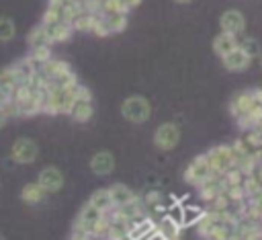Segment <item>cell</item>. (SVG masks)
I'll list each match as a JSON object with an SVG mask.
<instances>
[{
  "label": "cell",
  "mask_w": 262,
  "mask_h": 240,
  "mask_svg": "<svg viewBox=\"0 0 262 240\" xmlns=\"http://www.w3.org/2000/svg\"><path fill=\"white\" fill-rule=\"evenodd\" d=\"M74 86L66 88V86H53L49 88L47 92V98H45V107H43V113H49V115H61V113H68L72 103H74Z\"/></svg>",
  "instance_id": "obj_1"
},
{
  "label": "cell",
  "mask_w": 262,
  "mask_h": 240,
  "mask_svg": "<svg viewBox=\"0 0 262 240\" xmlns=\"http://www.w3.org/2000/svg\"><path fill=\"white\" fill-rule=\"evenodd\" d=\"M121 115L129 123H145L151 117V105L141 94H131L121 105Z\"/></svg>",
  "instance_id": "obj_2"
},
{
  "label": "cell",
  "mask_w": 262,
  "mask_h": 240,
  "mask_svg": "<svg viewBox=\"0 0 262 240\" xmlns=\"http://www.w3.org/2000/svg\"><path fill=\"white\" fill-rule=\"evenodd\" d=\"M205 158H207L211 170L217 172V174H223L227 168H231L235 164V158H233V152H231L229 144L213 146L209 152H205Z\"/></svg>",
  "instance_id": "obj_3"
},
{
  "label": "cell",
  "mask_w": 262,
  "mask_h": 240,
  "mask_svg": "<svg viewBox=\"0 0 262 240\" xmlns=\"http://www.w3.org/2000/svg\"><path fill=\"white\" fill-rule=\"evenodd\" d=\"M37 156H39V146L31 137H18L10 146V158L16 164H31L37 160Z\"/></svg>",
  "instance_id": "obj_4"
},
{
  "label": "cell",
  "mask_w": 262,
  "mask_h": 240,
  "mask_svg": "<svg viewBox=\"0 0 262 240\" xmlns=\"http://www.w3.org/2000/svg\"><path fill=\"white\" fill-rule=\"evenodd\" d=\"M211 174H213V170H211V166H209L205 154H199V156H194V158L190 160V164L184 168L182 178H184L188 185H196V187H201Z\"/></svg>",
  "instance_id": "obj_5"
},
{
  "label": "cell",
  "mask_w": 262,
  "mask_h": 240,
  "mask_svg": "<svg viewBox=\"0 0 262 240\" xmlns=\"http://www.w3.org/2000/svg\"><path fill=\"white\" fill-rule=\"evenodd\" d=\"M178 142H180V129H178L176 123L166 121V123H162V125L156 127V131H154V144L162 152H168V150L176 148Z\"/></svg>",
  "instance_id": "obj_6"
},
{
  "label": "cell",
  "mask_w": 262,
  "mask_h": 240,
  "mask_svg": "<svg viewBox=\"0 0 262 240\" xmlns=\"http://www.w3.org/2000/svg\"><path fill=\"white\" fill-rule=\"evenodd\" d=\"M39 25L43 27V31H45V35H47V39H49L51 45L53 43H63V41H68L74 35L72 25L68 21H63V18H57V21H41Z\"/></svg>",
  "instance_id": "obj_7"
},
{
  "label": "cell",
  "mask_w": 262,
  "mask_h": 240,
  "mask_svg": "<svg viewBox=\"0 0 262 240\" xmlns=\"http://www.w3.org/2000/svg\"><path fill=\"white\" fill-rule=\"evenodd\" d=\"M256 103H258V98H256L254 90H242V92H237V94L231 98V103H229V113H231V117L237 121V119H242L244 115H248V113L254 109Z\"/></svg>",
  "instance_id": "obj_8"
},
{
  "label": "cell",
  "mask_w": 262,
  "mask_h": 240,
  "mask_svg": "<svg viewBox=\"0 0 262 240\" xmlns=\"http://www.w3.org/2000/svg\"><path fill=\"white\" fill-rule=\"evenodd\" d=\"M63 172L59 170V168H55V166H45L41 172H39V176H37V183L41 185V189L47 193V195H53V193H57V191H61V187H63Z\"/></svg>",
  "instance_id": "obj_9"
},
{
  "label": "cell",
  "mask_w": 262,
  "mask_h": 240,
  "mask_svg": "<svg viewBox=\"0 0 262 240\" xmlns=\"http://www.w3.org/2000/svg\"><path fill=\"white\" fill-rule=\"evenodd\" d=\"M219 29L225 31V33H231L235 37H239L244 31H246V16L235 10V8H229L225 10L221 16H219Z\"/></svg>",
  "instance_id": "obj_10"
},
{
  "label": "cell",
  "mask_w": 262,
  "mask_h": 240,
  "mask_svg": "<svg viewBox=\"0 0 262 240\" xmlns=\"http://www.w3.org/2000/svg\"><path fill=\"white\" fill-rule=\"evenodd\" d=\"M221 64H223V68L229 70V72H244V70L250 68L252 57L237 45L235 49H231L229 53H225V55L221 57Z\"/></svg>",
  "instance_id": "obj_11"
},
{
  "label": "cell",
  "mask_w": 262,
  "mask_h": 240,
  "mask_svg": "<svg viewBox=\"0 0 262 240\" xmlns=\"http://www.w3.org/2000/svg\"><path fill=\"white\" fill-rule=\"evenodd\" d=\"M90 170L96 176H106L115 170V156L108 150H98L94 152V156L90 158Z\"/></svg>",
  "instance_id": "obj_12"
},
{
  "label": "cell",
  "mask_w": 262,
  "mask_h": 240,
  "mask_svg": "<svg viewBox=\"0 0 262 240\" xmlns=\"http://www.w3.org/2000/svg\"><path fill=\"white\" fill-rule=\"evenodd\" d=\"M10 68V72H12V78H14V82L16 84H29V80L33 78V74L39 70L31 59H29V55H25V57H20V59H16L12 66H8Z\"/></svg>",
  "instance_id": "obj_13"
},
{
  "label": "cell",
  "mask_w": 262,
  "mask_h": 240,
  "mask_svg": "<svg viewBox=\"0 0 262 240\" xmlns=\"http://www.w3.org/2000/svg\"><path fill=\"white\" fill-rule=\"evenodd\" d=\"M68 115L76 121V123H86L92 119L94 115V107H92V98H74Z\"/></svg>",
  "instance_id": "obj_14"
},
{
  "label": "cell",
  "mask_w": 262,
  "mask_h": 240,
  "mask_svg": "<svg viewBox=\"0 0 262 240\" xmlns=\"http://www.w3.org/2000/svg\"><path fill=\"white\" fill-rule=\"evenodd\" d=\"M154 230H156V222L151 217H147V215H141L139 219L129 224V234L127 236L131 240H145Z\"/></svg>",
  "instance_id": "obj_15"
},
{
  "label": "cell",
  "mask_w": 262,
  "mask_h": 240,
  "mask_svg": "<svg viewBox=\"0 0 262 240\" xmlns=\"http://www.w3.org/2000/svg\"><path fill=\"white\" fill-rule=\"evenodd\" d=\"M211 47H213V51H215L219 57H223L225 53H229L231 49L237 47V37L231 35V33H225V31H219V33L213 37Z\"/></svg>",
  "instance_id": "obj_16"
},
{
  "label": "cell",
  "mask_w": 262,
  "mask_h": 240,
  "mask_svg": "<svg viewBox=\"0 0 262 240\" xmlns=\"http://www.w3.org/2000/svg\"><path fill=\"white\" fill-rule=\"evenodd\" d=\"M119 209V213L131 224V222H135V219H139L141 215H145V203H143V199H139L137 195L131 199V201H127L125 205H121V207H117Z\"/></svg>",
  "instance_id": "obj_17"
},
{
  "label": "cell",
  "mask_w": 262,
  "mask_h": 240,
  "mask_svg": "<svg viewBox=\"0 0 262 240\" xmlns=\"http://www.w3.org/2000/svg\"><path fill=\"white\" fill-rule=\"evenodd\" d=\"M102 14V25L106 27L108 35L121 33L127 29V12H100Z\"/></svg>",
  "instance_id": "obj_18"
},
{
  "label": "cell",
  "mask_w": 262,
  "mask_h": 240,
  "mask_svg": "<svg viewBox=\"0 0 262 240\" xmlns=\"http://www.w3.org/2000/svg\"><path fill=\"white\" fill-rule=\"evenodd\" d=\"M47 197V193L41 189V185L35 181V183H27L23 189H20V199L27 203V205H37L41 203L43 199Z\"/></svg>",
  "instance_id": "obj_19"
},
{
  "label": "cell",
  "mask_w": 262,
  "mask_h": 240,
  "mask_svg": "<svg viewBox=\"0 0 262 240\" xmlns=\"http://www.w3.org/2000/svg\"><path fill=\"white\" fill-rule=\"evenodd\" d=\"M14 86L16 82L12 78L10 68H0V105L14 96Z\"/></svg>",
  "instance_id": "obj_20"
},
{
  "label": "cell",
  "mask_w": 262,
  "mask_h": 240,
  "mask_svg": "<svg viewBox=\"0 0 262 240\" xmlns=\"http://www.w3.org/2000/svg\"><path fill=\"white\" fill-rule=\"evenodd\" d=\"M72 66L68 64V62H63V59H55V57H49L39 70L43 72V76L47 78V82L51 80V78H55V76H59V74H63L66 70H70Z\"/></svg>",
  "instance_id": "obj_21"
},
{
  "label": "cell",
  "mask_w": 262,
  "mask_h": 240,
  "mask_svg": "<svg viewBox=\"0 0 262 240\" xmlns=\"http://www.w3.org/2000/svg\"><path fill=\"white\" fill-rule=\"evenodd\" d=\"M108 193H111V201H113L115 207H121V205H125L127 201H131L135 197V193L127 185H121V183H115L108 189Z\"/></svg>",
  "instance_id": "obj_22"
},
{
  "label": "cell",
  "mask_w": 262,
  "mask_h": 240,
  "mask_svg": "<svg viewBox=\"0 0 262 240\" xmlns=\"http://www.w3.org/2000/svg\"><path fill=\"white\" fill-rule=\"evenodd\" d=\"M88 201H90L94 207H98L102 213H106L111 207H115L113 201H111V193H108V189H96V191L90 195Z\"/></svg>",
  "instance_id": "obj_23"
},
{
  "label": "cell",
  "mask_w": 262,
  "mask_h": 240,
  "mask_svg": "<svg viewBox=\"0 0 262 240\" xmlns=\"http://www.w3.org/2000/svg\"><path fill=\"white\" fill-rule=\"evenodd\" d=\"M156 226H158V230H160L168 240H170V238H180V230H182V226H180L178 222H174L172 217L164 215Z\"/></svg>",
  "instance_id": "obj_24"
},
{
  "label": "cell",
  "mask_w": 262,
  "mask_h": 240,
  "mask_svg": "<svg viewBox=\"0 0 262 240\" xmlns=\"http://www.w3.org/2000/svg\"><path fill=\"white\" fill-rule=\"evenodd\" d=\"M49 57H53L51 55V43H45V45H37V47H31V51H29V59L37 66V68H41Z\"/></svg>",
  "instance_id": "obj_25"
},
{
  "label": "cell",
  "mask_w": 262,
  "mask_h": 240,
  "mask_svg": "<svg viewBox=\"0 0 262 240\" xmlns=\"http://www.w3.org/2000/svg\"><path fill=\"white\" fill-rule=\"evenodd\" d=\"M203 209L196 207V205H188L184 207L182 205V228H188V226H196V222L203 217Z\"/></svg>",
  "instance_id": "obj_26"
},
{
  "label": "cell",
  "mask_w": 262,
  "mask_h": 240,
  "mask_svg": "<svg viewBox=\"0 0 262 240\" xmlns=\"http://www.w3.org/2000/svg\"><path fill=\"white\" fill-rule=\"evenodd\" d=\"M16 35V25L10 16H0V41H10Z\"/></svg>",
  "instance_id": "obj_27"
},
{
  "label": "cell",
  "mask_w": 262,
  "mask_h": 240,
  "mask_svg": "<svg viewBox=\"0 0 262 240\" xmlns=\"http://www.w3.org/2000/svg\"><path fill=\"white\" fill-rule=\"evenodd\" d=\"M27 43H29V47H37V45H45V43H49V39H47V35H45V31H43L41 25H37V27H33V29L29 31Z\"/></svg>",
  "instance_id": "obj_28"
},
{
  "label": "cell",
  "mask_w": 262,
  "mask_h": 240,
  "mask_svg": "<svg viewBox=\"0 0 262 240\" xmlns=\"http://www.w3.org/2000/svg\"><path fill=\"white\" fill-rule=\"evenodd\" d=\"M237 45H239L250 57H256V55L262 53V45H260V41L254 39V37H244L242 41H237Z\"/></svg>",
  "instance_id": "obj_29"
},
{
  "label": "cell",
  "mask_w": 262,
  "mask_h": 240,
  "mask_svg": "<svg viewBox=\"0 0 262 240\" xmlns=\"http://www.w3.org/2000/svg\"><path fill=\"white\" fill-rule=\"evenodd\" d=\"M223 193L227 195V199L231 201V205H235V203H239V201H244L248 197L246 191H244V187H242V183L239 185H227L223 189Z\"/></svg>",
  "instance_id": "obj_30"
},
{
  "label": "cell",
  "mask_w": 262,
  "mask_h": 240,
  "mask_svg": "<svg viewBox=\"0 0 262 240\" xmlns=\"http://www.w3.org/2000/svg\"><path fill=\"white\" fill-rule=\"evenodd\" d=\"M209 203H211V209H213V211H229V209H231V201L227 199L225 193H219V195L213 197Z\"/></svg>",
  "instance_id": "obj_31"
},
{
  "label": "cell",
  "mask_w": 262,
  "mask_h": 240,
  "mask_svg": "<svg viewBox=\"0 0 262 240\" xmlns=\"http://www.w3.org/2000/svg\"><path fill=\"white\" fill-rule=\"evenodd\" d=\"M242 187H244L246 195L250 197V195H254L256 191H260V189H262V183H260L254 174H246V176H244V181H242Z\"/></svg>",
  "instance_id": "obj_32"
},
{
  "label": "cell",
  "mask_w": 262,
  "mask_h": 240,
  "mask_svg": "<svg viewBox=\"0 0 262 240\" xmlns=\"http://www.w3.org/2000/svg\"><path fill=\"white\" fill-rule=\"evenodd\" d=\"M166 215H168V217H172L174 222H178V224L182 226V203H174Z\"/></svg>",
  "instance_id": "obj_33"
},
{
  "label": "cell",
  "mask_w": 262,
  "mask_h": 240,
  "mask_svg": "<svg viewBox=\"0 0 262 240\" xmlns=\"http://www.w3.org/2000/svg\"><path fill=\"white\" fill-rule=\"evenodd\" d=\"M143 203H145V205H158V203H160V193L149 191V193L143 197Z\"/></svg>",
  "instance_id": "obj_34"
},
{
  "label": "cell",
  "mask_w": 262,
  "mask_h": 240,
  "mask_svg": "<svg viewBox=\"0 0 262 240\" xmlns=\"http://www.w3.org/2000/svg\"><path fill=\"white\" fill-rule=\"evenodd\" d=\"M119 2H121V4H123L127 10H133V8H137V6H139L143 0H119Z\"/></svg>",
  "instance_id": "obj_35"
},
{
  "label": "cell",
  "mask_w": 262,
  "mask_h": 240,
  "mask_svg": "<svg viewBox=\"0 0 262 240\" xmlns=\"http://www.w3.org/2000/svg\"><path fill=\"white\" fill-rule=\"evenodd\" d=\"M145 240H168V238H166V236H164V234L158 230V226H156V230H154V232H151V234H149Z\"/></svg>",
  "instance_id": "obj_36"
},
{
  "label": "cell",
  "mask_w": 262,
  "mask_h": 240,
  "mask_svg": "<svg viewBox=\"0 0 262 240\" xmlns=\"http://www.w3.org/2000/svg\"><path fill=\"white\" fill-rule=\"evenodd\" d=\"M100 2H102V0H82V4H84L86 8H90V10H98Z\"/></svg>",
  "instance_id": "obj_37"
},
{
  "label": "cell",
  "mask_w": 262,
  "mask_h": 240,
  "mask_svg": "<svg viewBox=\"0 0 262 240\" xmlns=\"http://www.w3.org/2000/svg\"><path fill=\"white\" fill-rule=\"evenodd\" d=\"M252 174H254V176H256V178L262 183V162H258V164H256V168L252 170Z\"/></svg>",
  "instance_id": "obj_38"
},
{
  "label": "cell",
  "mask_w": 262,
  "mask_h": 240,
  "mask_svg": "<svg viewBox=\"0 0 262 240\" xmlns=\"http://www.w3.org/2000/svg\"><path fill=\"white\" fill-rule=\"evenodd\" d=\"M8 121V117H6V113H4V109L0 107V127H4V123Z\"/></svg>",
  "instance_id": "obj_39"
},
{
  "label": "cell",
  "mask_w": 262,
  "mask_h": 240,
  "mask_svg": "<svg viewBox=\"0 0 262 240\" xmlns=\"http://www.w3.org/2000/svg\"><path fill=\"white\" fill-rule=\"evenodd\" d=\"M254 156H256V160H258V162H262V146H260L258 150H254Z\"/></svg>",
  "instance_id": "obj_40"
},
{
  "label": "cell",
  "mask_w": 262,
  "mask_h": 240,
  "mask_svg": "<svg viewBox=\"0 0 262 240\" xmlns=\"http://www.w3.org/2000/svg\"><path fill=\"white\" fill-rule=\"evenodd\" d=\"M254 94H256V98H258V103L262 105V88H254Z\"/></svg>",
  "instance_id": "obj_41"
},
{
  "label": "cell",
  "mask_w": 262,
  "mask_h": 240,
  "mask_svg": "<svg viewBox=\"0 0 262 240\" xmlns=\"http://www.w3.org/2000/svg\"><path fill=\"white\" fill-rule=\"evenodd\" d=\"M176 4H188V2H192V0H174Z\"/></svg>",
  "instance_id": "obj_42"
},
{
  "label": "cell",
  "mask_w": 262,
  "mask_h": 240,
  "mask_svg": "<svg viewBox=\"0 0 262 240\" xmlns=\"http://www.w3.org/2000/svg\"><path fill=\"white\" fill-rule=\"evenodd\" d=\"M260 66H262V53H260Z\"/></svg>",
  "instance_id": "obj_43"
},
{
  "label": "cell",
  "mask_w": 262,
  "mask_h": 240,
  "mask_svg": "<svg viewBox=\"0 0 262 240\" xmlns=\"http://www.w3.org/2000/svg\"><path fill=\"white\" fill-rule=\"evenodd\" d=\"M0 240H6V238H4V236H2V234H0Z\"/></svg>",
  "instance_id": "obj_44"
},
{
  "label": "cell",
  "mask_w": 262,
  "mask_h": 240,
  "mask_svg": "<svg viewBox=\"0 0 262 240\" xmlns=\"http://www.w3.org/2000/svg\"><path fill=\"white\" fill-rule=\"evenodd\" d=\"M170 240H180V238H170Z\"/></svg>",
  "instance_id": "obj_45"
},
{
  "label": "cell",
  "mask_w": 262,
  "mask_h": 240,
  "mask_svg": "<svg viewBox=\"0 0 262 240\" xmlns=\"http://www.w3.org/2000/svg\"><path fill=\"white\" fill-rule=\"evenodd\" d=\"M260 226H262V219H260Z\"/></svg>",
  "instance_id": "obj_46"
}]
</instances>
